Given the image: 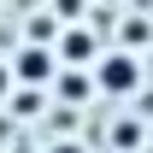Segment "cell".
<instances>
[{
    "label": "cell",
    "instance_id": "cell-8",
    "mask_svg": "<svg viewBox=\"0 0 153 153\" xmlns=\"http://www.w3.org/2000/svg\"><path fill=\"white\" fill-rule=\"evenodd\" d=\"M47 153H88V141H76V135H59V141H53Z\"/></svg>",
    "mask_w": 153,
    "mask_h": 153
},
{
    "label": "cell",
    "instance_id": "cell-9",
    "mask_svg": "<svg viewBox=\"0 0 153 153\" xmlns=\"http://www.w3.org/2000/svg\"><path fill=\"white\" fill-rule=\"evenodd\" d=\"M12 141H18V124H12V118L0 112V147H12Z\"/></svg>",
    "mask_w": 153,
    "mask_h": 153
},
{
    "label": "cell",
    "instance_id": "cell-2",
    "mask_svg": "<svg viewBox=\"0 0 153 153\" xmlns=\"http://www.w3.org/2000/svg\"><path fill=\"white\" fill-rule=\"evenodd\" d=\"M6 71H12V88H47V82H53V71H59V59H53V47L24 41L18 53L6 59Z\"/></svg>",
    "mask_w": 153,
    "mask_h": 153
},
{
    "label": "cell",
    "instance_id": "cell-6",
    "mask_svg": "<svg viewBox=\"0 0 153 153\" xmlns=\"http://www.w3.org/2000/svg\"><path fill=\"white\" fill-rule=\"evenodd\" d=\"M147 41H153V24L141 6H124V18H118V47L124 53H147Z\"/></svg>",
    "mask_w": 153,
    "mask_h": 153
},
{
    "label": "cell",
    "instance_id": "cell-1",
    "mask_svg": "<svg viewBox=\"0 0 153 153\" xmlns=\"http://www.w3.org/2000/svg\"><path fill=\"white\" fill-rule=\"evenodd\" d=\"M88 82H94V94H106V100H141V88H147V59L124 53V47H100L94 65H88Z\"/></svg>",
    "mask_w": 153,
    "mask_h": 153
},
{
    "label": "cell",
    "instance_id": "cell-11",
    "mask_svg": "<svg viewBox=\"0 0 153 153\" xmlns=\"http://www.w3.org/2000/svg\"><path fill=\"white\" fill-rule=\"evenodd\" d=\"M6 153H36V147H6Z\"/></svg>",
    "mask_w": 153,
    "mask_h": 153
},
{
    "label": "cell",
    "instance_id": "cell-3",
    "mask_svg": "<svg viewBox=\"0 0 153 153\" xmlns=\"http://www.w3.org/2000/svg\"><path fill=\"white\" fill-rule=\"evenodd\" d=\"M94 53H100V30H94V24H59V36H53V59H59V65L88 71Z\"/></svg>",
    "mask_w": 153,
    "mask_h": 153
},
{
    "label": "cell",
    "instance_id": "cell-10",
    "mask_svg": "<svg viewBox=\"0 0 153 153\" xmlns=\"http://www.w3.org/2000/svg\"><path fill=\"white\" fill-rule=\"evenodd\" d=\"M12 94V71H6V59H0V100Z\"/></svg>",
    "mask_w": 153,
    "mask_h": 153
},
{
    "label": "cell",
    "instance_id": "cell-7",
    "mask_svg": "<svg viewBox=\"0 0 153 153\" xmlns=\"http://www.w3.org/2000/svg\"><path fill=\"white\" fill-rule=\"evenodd\" d=\"M47 12H53L59 24H82V12H88V0H53Z\"/></svg>",
    "mask_w": 153,
    "mask_h": 153
},
{
    "label": "cell",
    "instance_id": "cell-4",
    "mask_svg": "<svg viewBox=\"0 0 153 153\" xmlns=\"http://www.w3.org/2000/svg\"><path fill=\"white\" fill-rule=\"evenodd\" d=\"M100 147H106V153H141V147H147V118H141V106H130V112L106 118Z\"/></svg>",
    "mask_w": 153,
    "mask_h": 153
},
{
    "label": "cell",
    "instance_id": "cell-5",
    "mask_svg": "<svg viewBox=\"0 0 153 153\" xmlns=\"http://www.w3.org/2000/svg\"><path fill=\"white\" fill-rule=\"evenodd\" d=\"M47 88H53V94H59V106H71V112H82V106L94 100V82H88V71H71V65H59Z\"/></svg>",
    "mask_w": 153,
    "mask_h": 153
}]
</instances>
